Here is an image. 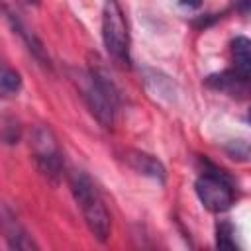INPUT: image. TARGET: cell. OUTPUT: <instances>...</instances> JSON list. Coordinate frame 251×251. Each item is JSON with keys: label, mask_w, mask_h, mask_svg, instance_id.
<instances>
[{"label": "cell", "mask_w": 251, "mask_h": 251, "mask_svg": "<svg viewBox=\"0 0 251 251\" xmlns=\"http://www.w3.org/2000/svg\"><path fill=\"white\" fill-rule=\"evenodd\" d=\"M216 245L220 249H235L237 251V243H235V229L229 222H220L216 226Z\"/></svg>", "instance_id": "obj_13"}, {"label": "cell", "mask_w": 251, "mask_h": 251, "mask_svg": "<svg viewBox=\"0 0 251 251\" xmlns=\"http://www.w3.org/2000/svg\"><path fill=\"white\" fill-rule=\"evenodd\" d=\"M194 192L200 204L210 212H226L235 202V186L233 180L220 169H206L194 182Z\"/></svg>", "instance_id": "obj_5"}, {"label": "cell", "mask_w": 251, "mask_h": 251, "mask_svg": "<svg viewBox=\"0 0 251 251\" xmlns=\"http://www.w3.org/2000/svg\"><path fill=\"white\" fill-rule=\"evenodd\" d=\"M0 16L4 18V22L10 25V29L22 39V43L25 45V49L39 61V65L47 67V69H53V63H51V57L47 53V47L43 45V41L37 37V33L33 29L27 27V24L20 18V14L4 0H0Z\"/></svg>", "instance_id": "obj_6"}, {"label": "cell", "mask_w": 251, "mask_h": 251, "mask_svg": "<svg viewBox=\"0 0 251 251\" xmlns=\"http://www.w3.org/2000/svg\"><path fill=\"white\" fill-rule=\"evenodd\" d=\"M22 90V75L0 61V96H14Z\"/></svg>", "instance_id": "obj_12"}, {"label": "cell", "mask_w": 251, "mask_h": 251, "mask_svg": "<svg viewBox=\"0 0 251 251\" xmlns=\"http://www.w3.org/2000/svg\"><path fill=\"white\" fill-rule=\"evenodd\" d=\"M231 57H233V71L243 76H251V43L247 37L237 35L231 41Z\"/></svg>", "instance_id": "obj_10"}, {"label": "cell", "mask_w": 251, "mask_h": 251, "mask_svg": "<svg viewBox=\"0 0 251 251\" xmlns=\"http://www.w3.org/2000/svg\"><path fill=\"white\" fill-rule=\"evenodd\" d=\"M29 151L39 173L47 180L57 184L65 171V159H63V149L59 145V139L49 126H35L31 129Z\"/></svg>", "instance_id": "obj_4"}, {"label": "cell", "mask_w": 251, "mask_h": 251, "mask_svg": "<svg viewBox=\"0 0 251 251\" xmlns=\"http://www.w3.org/2000/svg\"><path fill=\"white\" fill-rule=\"evenodd\" d=\"M0 231L8 243L10 249H37L39 245L33 241L29 231L20 224V220L14 216V212L0 204Z\"/></svg>", "instance_id": "obj_7"}, {"label": "cell", "mask_w": 251, "mask_h": 251, "mask_svg": "<svg viewBox=\"0 0 251 251\" xmlns=\"http://www.w3.org/2000/svg\"><path fill=\"white\" fill-rule=\"evenodd\" d=\"M206 84L214 90H220V92H226V94L237 96V98H245L249 92V78L239 75L233 69L206 76Z\"/></svg>", "instance_id": "obj_8"}, {"label": "cell", "mask_w": 251, "mask_h": 251, "mask_svg": "<svg viewBox=\"0 0 251 251\" xmlns=\"http://www.w3.org/2000/svg\"><path fill=\"white\" fill-rule=\"evenodd\" d=\"M180 4L184 8H188V10H198L204 4V0H180Z\"/></svg>", "instance_id": "obj_15"}, {"label": "cell", "mask_w": 251, "mask_h": 251, "mask_svg": "<svg viewBox=\"0 0 251 251\" xmlns=\"http://www.w3.org/2000/svg\"><path fill=\"white\" fill-rule=\"evenodd\" d=\"M126 161L129 163V167L133 171H137L139 175H145L149 178H155L159 182H165L167 178V169L165 165L155 157V155H149L145 151H137V149H131L126 153Z\"/></svg>", "instance_id": "obj_9"}, {"label": "cell", "mask_w": 251, "mask_h": 251, "mask_svg": "<svg viewBox=\"0 0 251 251\" xmlns=\"http://www.w3.org/2000/svg\"><path fill=\"white\" fill-rule=\"evenodd\" d=\"M22 122L12 114H0V143L16 145L22 139Z\"/></svg>", "instance_id": "obj_11"}, {"label": "cell", "mask_w": 251, "mask_h": 251, "mask_svg": "<svg viewBox=\"0 0 251 251\" xmlns=\"http://www.w3.org/2000/svg\"><path fill=\"white\" fill-rule=\"evenodd\" d=\"M76 88L98 124L106 129L114 127L120 108V90L110 75L102 67H90L88 71H76Z\"/></svg>", "instance_id": "obj_1"}, {"label": "cell", "mask_w": 251, "mask_h": 251, "mask_svg": "<svg viewBox=\"0 0 251 251\" xmlns=\"http://www.w3.org/2000/svg\"><path fill=\"white\" fill-rule=\"evenodd\" d=\"M235 2V6L243 12V14H247V10H249V4H251V0H233Z\"/></svg>", "instance_id": "obj_16"}, {"label": "cell", "mask_w": 251, "mask_h": 251, "mask_svg": "<svg viewBox=\"0 0 251 251\" xmlns=\"http://www.w3.org/2000/svg\"><path fill=\"white\" fill-rule=\"evenodd\" d=\"M102 41L108 55L122 67H129V29L126 14L118 0H104L102 8Z\"/></svg>", "instance_id": "obj_3"}, {"label": "cell", "mask_w": 251, "mask_h": 251, "mask_svg": "<svg viewBox=\"0 0 251 251\" xmlns=\"http://www.w3.org/2000/svg\"><path fill=\"white\" fill-rule=\"evenodd\" d=\"M20 2H24L27 6H39V0H20Z\"/></svg>", "instance_id": "obj_17"}, {"label": "cell", "mask_w": 251, "mask_h": 251, "mask_svg": "<svg viewBox=\"0 0 251 251\" xmlns=\"http://www.w3.org/2000/svg\"><path fill=\"white\" fill-rule=\"evenodd\" d=\"M227 153H229L233 159H239V161H247V155H249V147H247V141H243V139L231 141V143L227 145Z\"/></svg>", "instance_id": "obj_14"}, {"label": "cell", "mask_w": 251, "mask_h": 251, "mask_svg": "<svg viewBox=\"0 0 251 251\" xmlns=\"http://www.w3.org/2000/svg\"><path fill=\"white\" fill-rule=\"evenodd\" d=\"M69 188L73 192L76 206L82 212V218L90 233L100 243H106L112 235V216L92 178L84 171H73L69 175Z\"/></svg>", "instance_id": "obj_2"}]
</instances>
